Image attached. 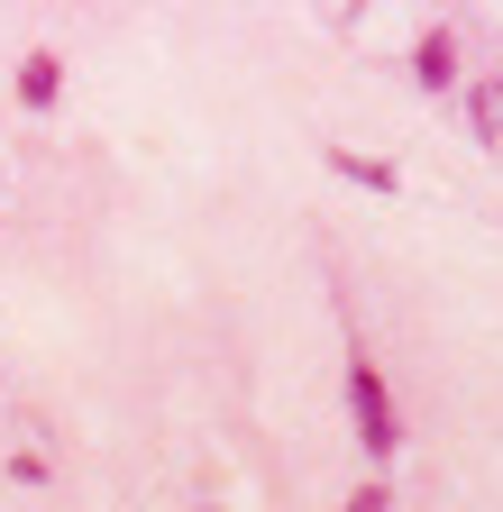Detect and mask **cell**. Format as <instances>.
Returning a JSON list of instances; mask_svg holds the SVG:
<instances>
[{"label":"cell","mask_w":503,"mask_h":512,"mask_svg":"<svg viewBox=\"0 0 503 512\" xmlns=\"http://www.w3.org/2000/svg\"><path fill=\"white\" fill-rule=\"evenodd\" d=\"M348 412H357L366 458H394V448H403V430H394V394H385V375H375L366 357H348Z\"/></svg>","instance_id":"1"},{"label":"cell","mask_w":503,"mask_h":512,"mask_svg":"<svg viewBox=\"0 0 503 512\" xmlns=\"http://www.w3.org/2000/svg\"><path fill=\"white\" fill-rule=\"evenodd\" d=\"M55 92H65V64H55V46H37V55L19 64V101H28V110H46Z\"/></svg>","instance_id":"2"},{"label":"cell","mask_w":503,"mask_h":512,"mask_svg":"<svg viewBox=\"0 0 503 512\" xmlns=\"http://www.w3.org/2000/svg\"><path fill=\"white\" fill-rule=\"evenodd\" d=\"M412 74H421V83L439 92V83H449V74H458V37H449V28H430V37L412 46Z\"/></svg>","instance_id":"3"},{"label":"cell","mask_w":503,"mask_h":512,"mask_svg":"<svg viewBox=\"0 0 503 512\" xmlns=\"http://www.w3.org/2000/svg\"><path fill=\"white\" fill-rule=\"evenodd\" d=\"M330 165H339L348 183H366V192H394V165H385V156H348V147H330Z\"/></svg>","instance_id":"4"},{"label":"cell","mask_w":503,"mask_h":512,"mask_svg":"<svg viewBox=\"0 0 503 512\" xmlns=\"http://www.w3.org/2000/svg\"><path fill=\"white\" fill-rule=\"evenodd\" d=\"M467 110H476V138H494V128H503V83H476Z\"/></svg>","instance_id":"5"},{"label":"cell","mask_w":503,"mask_h":512,"mask_svg":"<svg viewBox=\"0 0 503 512\" xmlns=\"http://www.w3.org/2000/svg\"><path fill=\"white\" fill-rule=\"evenodd\" d=\"M339 512H385V485H357V494H348Z\"/></svg>","instance_id":"6"}]
</instances>
